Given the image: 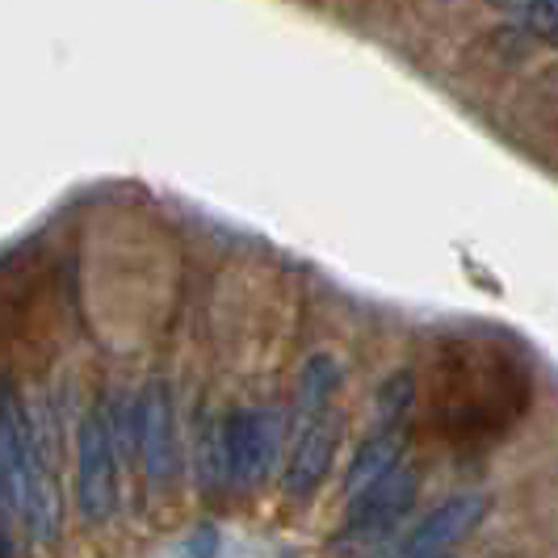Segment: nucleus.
<instances>
[{"label": "nucleus", "instance_id": "14", "mask_svg": "<svg viewBox=\"0 0 558 558\" xmlns=\"http://www.w3.org/2000/svg\"><path fill=\"white\" fill-rule=\"evenodd\" d=\"M0 558H13V533H9V504L0 492Z\"/></svg>", "mask_w": 558, "mask_h": 558}, {"label": "nucleus", "instance_id": "3", "mask_svg": "<svg viewBox=\"0 0 558 558\" xmlns=\"http://www.w3.org/2000/svg\"><path fill=\"white\" fill-rule=\"evenodd\" d=\"M521 374L517 365L492 344H449L437 369V399L446 420L462 424H492L521 403Z\"/></svg>", "mask_w": 558, "mask_h": 558}, {"label": "nucleus", "instance_id": "5", "mask_svg": "<svg viewBox=\"0 0 558 558\" xmlns=\"http://www.w3.org/2000/svg\"><path fill=\"white\" fill-rule=\"evenodd\" d=\"M118 449L106 412L84 416L81 437H76V496H81L84 521L101 525L118 508Z\"/></svg>", "mask_w": 558, "mask_h": 558}, {"label": "nucleus", "instance_id": "7", "mask_svg": "<svg viewBox=\"0 0 558 558\" xmlns=\"http://www.w3.org/2000/svg\"><path fill=\"white\" fill-rule=\"evenodd\" d=\"M492 512V496L483 492H458L446 504H437L424 525H416V533L399 546L395 558H449L471 533L483 525V517Z\"/></svg>", "mask_w": 558, "mask_h": 558}, {"label": "nucleus", "instance_id": "2", "mask_svg": "<svg viewBox=\"0 0 558 558\" xmlns=\"http://www.w3.org/2000/svg\"><path fill=\"white\" fill-rule=\"evenodd\" d=\"M59 278L51 256L17 248L0 260V357H34L56 332Z\"/></svg>", "mask_w": 558, "mask_h": 558}, {"label": "nucleus", "instance_id": "8", "mask_svg": "<svg viewBox=\"0 0 558 558\" xmlns=\"http://www.w3.org/2000/svg\"><path fill=\"white\" fill-rule=\"evenodd\" d=\"M135 446H140L147 478L156 487H172L181 475V446L172 424V395L165 383H151L135 403Z\"/></svg>", "mask_w": 558, "mask_h": 558}, {"label": "nucleus", "instance_id": "6", "mask_svg": "<svg viewBox=\"0 0 558 558\" xmlns=\"http://www.w3.org/2000/svg\"><path fill=\"white\" fill-rule=\"evenodd\" d=\"M223 471L235 487H260L274 458H278L281 424L278 412H260V408H244L223 424Z\"/></svg>", "mask_w": 558, "mask_h": 558}, {"label": "nucleus", "instance_id": "10", "mask_svg": "<svg viewBox=\"0 0 558 558\" xmlns=\"http://www.w3.org/2000/svg\"><path fill=\"white\" fill-rule=\"evenodd\" d=\"M403 449H408V424H383V428L357 449L353 466L344 471V496L353 500V496H362L369 483H378L387 471H395L399 458H403Z\"/></svg>", "mask_w": 558, "mask_h": 558}, {"label": "nucleus", "instance_id": "13", "mask_svg": "<svg viewBox=\"0 0 558 558\" xmlns=\"http://www.w3.org/2000/svg\"><path fill=\"white\" fill-rule=\"evenodd\" d=\"M512 17L521 22V29H525L530 38H542L546 47L558 38V0H521V4L512 9Z\"/></svg>", "mask_w": 558, "mask_h": 558}, {"label": "nucleus", "instance_id": "11", "mask_svg": "<svg viewBox=\"0 0 558 558\" xmlns=\"http://www.w3.org/2000/svg\"><path fill=\"white\" fill-rule=\"evenodd\" d=\"M336 387H340V362L332 353H315L303 369V378H299V424L324 416Z\"/></svg>", "mask_w": 558, "mask_h": 558}, {"label": "nucleus", "instance_id": "12", "mask_svg": "<svg viewBox=\"0 0 558 558\" xmlns=\"http://www.w3.org/2000/svg\"><path fill=\"white\" fill-rule=\"evenodd\" d=\"M412 403H416V383L403 369V374H395V378L383 383V391H378V416H383V424H408Z\"/></svg>", "mask_w": 558, "mask_h": 558}, {"label": "nucleus", "instance_id": "9", "mask_svg": "<svg viewBox=\"0 0 558 558\" xmlns=\"http://www.w3.org/2000/svg\"><path fill=\"white\" fill-rule=\"evenodd\" d=\"M336 446H340V416L336 412L307 420L299 433L294 458H290V471H286V496H311L328 475Z\"/></svg>", "mask_w": 558, "mask_h": 558}, {"label": "nucleus", "instance_id": "4", "mask_svg": "<svg viewBox=\"0 0 558 558\" xmlns=\"http://www.w3.org/2000/svg\"><path fill=\"white\" fill-rule=\"evenodd\" d=\"M420 492V471L416 466H395L378 483H369L362 496L349 500V517H344V530L336 533V550H357L378 542L383 533H391L416 504Z\"/></svg>", "mask_w": 558, "mask_h": 558}, {"label": "nucleus", "instance_id": "1", "mask_svg": "<svg viewBox=\"0 0 558 558\" xmlns=\"http://www.w3.org/2000/svg\"><path fill=\"white\" fill-rule=\"evenodd\" d=\"M0 492L9 512L26 521L34 542H51L59 530V496L38 453V437L17 387L0 374Z\"/></svg>", "mask_w": 558, "mask_h": 558}]
</instances>
